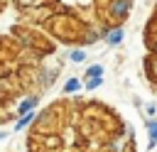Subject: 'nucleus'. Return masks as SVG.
<instances>
[{"label": "nucleus", "instance_id": "f257e3e1", "mask_svg": "<svg viewBox=\"0 0 157 152\" xmlns=\"http://www.w3.org/2000/svg\"><path fill=\"white\" fill-rule=\"evenodd\" d=\"M128 10H130V0H115L113 7H110V12H113L115 17H125Z\"/></svg>", "mask_w": 157, "mask_h": 152}, {"label": "nucleus", "instance_id": "f03ea898", "mask_svg": "<svg viewBox=\"0 0 157 152\" xmlns=\"http://www.w3.org/2000/svg\"><path fill=\"white\" fill-rule=\"evenodd\" d=\"M105 42H108L110 47L120 44V42H123V29H120V27H113V29H108V32H105Z\"/></svg>", "mask_w": 157, "mask_h": 152}, {"label": "nucleus", "instance_id": "7ed1b4c3", "mask_svg": "<svg viewBox=\"0 0 157 152\" xmlns=\"http://www.w3.org/2000/svg\"><path fill=\"white\" fill-rule=\"evenodd\" d=\"M37 101H39L37 96H29V98H25V101H22V103L17 105V113L22 115V113H29V110H34V105H37Z\"/></svg>", "mask_w": 157, "mask_h": 152}, {"label": "nucleus", "instance_id": "20e7f679", "mask_svg": "<svg viewBox=\"0 0 157 152\" xmlns=\"http://www.w3.org/2000/svg\"><path fill=\"white\" fill-rule=\"evenodd\" d=\"M29 123H34V110H29V113H22V118L17 120V125H15L12 130H15V132H20V130H25Z\"/></svg>", "mask_w": 157, "mask_h": 152}, {"label": "nucleus", "instance_id": "39448f33", "mask_svg": "<svg viewBox=\"0 0 157 152\" xmlns=\"http://www.w3.org/2000/svg\"><path fill=\"white\" fill-rule=\"evenodd\" d=\"M81 88V81L78 78H69L66 83H64V93H76Z\"/></svg>", "mask_w": 157, "mask_h": 152}, {"label": "nucleus", "instance_id": "423d86ee", "mask_svg": "<svg viewBox=\"0 0 157 152\" xmlns=\"http://www.w3.org/2000/svg\"><path fill=\"white\" fill-rule=\"evenodd\" d=\"M93 76H103V66H88L86 69V78H93Z\"/></svg>", "mask_w": 157, "mask_h": 152}, {"label": "nucleus", "instance_id": "0eeeda50", "mask_svg": "<svg viewBox=\"0 0 157 152\" xmlns=\"http://www.w3.org/2000/svg\"><path fill=\"white\" fill-rule=\"evenodd\" d=\"M69 59H71V61H83V59H86V51H83V49H74V51L69 54Z\"/></svg>", "mask_w": 157, "mask_h": 152}, {"label": "nucleus", "instance_id": "6e6552de", "mask_svg": "<svg viewBox=\"0 0 157 152\" xmlns=\"http://www.w3.org/2000/svg\"><path fill=\"white\" fill-rule=\"evenodd\" d=\"M88 83H86V88H98L101 83H103V76H93V78H86Z\"/></svg>", "mask_w": 157, "mask_h": 152}, {"label": "nucleus", "instance_id": "1a4fd4ad", "mask_svg": "<svg viewBox=\"0 0 157 152\" xmlns=\"http://www.w3.org/2000/svg\"><path fill=\"white\" fill-rule=\"evenodd\" d=\"M150 145H157V123H150Z\"/></svg>", "mask_w": 157, "mask_h": 152}, {"label": "nucleus", "instance_id": "9d476101", "mask_svg": "<svg viewBox=\"0 0 157 152\" xmlns=\"http://www.w3.org/2000/svg\"><path fill=\"white\" fill-rule=\"evenodd\" d=\"M34 0H17V5H32Z\"/></svg>", "mask_w": 157, "mask_h": 152}, {"label": "nucleus", "instance_id": "9b49d317", "mask_svg": "<svg viewBox=\"0 0 157 152\" xmlns=\"http://www.w3.org/2000/svg\"><path fill=\"white\" fill-rule=\"evenodd\" d=\"M5 86H7V81H2V78H0V91H5Z\"/></svg>", "mask_w": 157, "mask_h": 152}]
</instances>
